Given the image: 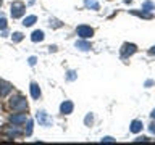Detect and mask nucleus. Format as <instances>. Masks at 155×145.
Returning <instances> with one entry per match:
<instances>
[{"mask_svg": "<svg viewBox=\"0 0 155 145\" xmlns=\"http://www.w3.org/2000/svg\"><path fill=\"white\" fill-rule=\"evenodd\" d=\"M10 106L16 111H26L28 110V102L21 95H13L12 98H10Z\"/></svg>", "mask_w": 155, "mask_h": 145, "instance_id": "1", "label": "nucleus"}, {"mask_svg": "<svg viewBox=\"0 0 155 145\" xmlns=\"http://www.w3.org/2000/svg\"><path fill=\"white\" fill-rule=\"evenodd\" d=\"M10 121H12L13 124H23L28 121V116L24 113H18V114H13L12 118H10Z\"/></svg>", "mask_w": 155, "mask_h": 145, "instance_id": "6", "label": "nucleus"}, {"mask_svg": "<svg viewBox=\"0 0 155 145\" xmlns=\"http://www.w3.org/2000/svg\"><path fill=\"white\" fill-rule=\"evenodd\" d=\"M10 90H12V85H10L8 82L0 81V97H5V95H7Z\"/></svg>", "mask_w": 155, "mask_h": 145, "instance_id": "9", "label": "nucleus"}, {"mask_svg": "<svg viewBox=\"0 0 155 145\" xmlns=\"http://www.w3.org/2000/svg\"><path fill=\"white\" fill-rule=\"evenodd\" d=\"M31 95H32V98H39V97H41V89H39V85L36 82L31 84Z\"/></svg>", "mask_w": 155, "mask_h": 145, "instance_id": "10", "label": "nucleus"}, {"mask_svg": "<svg viewBox=\"0 0 155 145\" xmlns=\"http://www.w3.org/2000/svg\"><path fill=\"white\" fill-rule=\"evenodd\" d=\"M102 142H113V139H111V137H105Z\"/></svg>", "mask_w": 155, "mask_h": 145, "instance_id": "23", "label": "nucleus"}, {"mask_svg": "<svg viewBox=\"0 0 155 145\" xmlns=\"http://www.w3.org/2000/svg\"><path fill=\"white\" fill-rule=\"evenodd\" d=\"M124 2H131V0H124Z\"/></svg>", "mask_w": 155, "mask_h": 145, "instance_id": "27", "label": "nucleus"}, {"mask_svg": "<svg viewBox=\"0 0 155 145\" xmlns=\"http://www.w3.org/2000/svg\"><path fill=\"white\" fill-rule=\"evenodd\" d=\"M76 32L81 39H89V37H92V34H94V29L91 26H78Z\"/></svg>", "mask_w": 155, "mask_h": 145, "instance_id": "4", "label": "nucleus"}, {"mask_svg": "<svg viewBox=\"0 0 155 145\" xmlns=\"http://www.w3.org/2000/svg\"><path fill=\"white\" fill-rule=\"evenodd\" d=\"M5 132L8 134V137H16V135H19V134H23L21 132V129H18L16 126H10V127H5Z\"/></svg>", "mask_w": 155, "mask_h": 145, "instance_id": "8", "label": "nucleus"}, {"mask_svg": "<svg viewBox=\"0 0 155 145\" xmlns=\"http://www.w3.org/2000/svg\"><path fill=\"white\" fill-rule=\"evenodd\" d=\"M76 47L78 48H81V50H91V44L89 42H86V40H78L76 42Z\"/></svg>", "mask_w": 155, "mask_h": 145, "instance_id": "13", "label": "nucleus"}, {"mask_svg": "<svg viewBox=\"0 0 155 145\" xmlns=\"http://www.w3.org/2000/svg\"><path fill=\"white\" fill-rule=\"evenodd\" d=\"M36 56H31V58H29V65H31V66H34V65H36Z\"/></svg>", "mask_w": 155, "mask_h": 145, "instance_id": "21", "label": "nucleus"}, {"mask_svg": "<svg viewBox=\"0 0 155 145\" xmlns=\"http://www.w3.org/2000/svg\"><path fill=\"white\" fill-rule=\"evenodd\" d=\"M89 123H92V116L87 114V116H86V124H89Z\"/></svg>", "mask_w": 155, "mask_h": 145, "instance_id": "22", "label": "nucleus"}, {"mask_svg": "<svg viewBox=\"0 0 155 145\" xmlns=\"http://www.w3.org/2000/svg\"><path fill=\"white\" fill-rule=\"evenodd\" d=\"M37 21V18L34 16V14H31V16H28V18H24V21H23V24L24 26H32L34 23Z\"/></svg>", "mask_w": 155, "mask_h": 145, "instance_id": "15", "label": "nucleus"}, {"mask_svg": "<svg viewBox=\"0 0 155 145\" xmlns=\"http://www.w3.org/2000/svg\"><path fill=\"white\" fill-rule=\"evenodd\" d=\"M74 77H76L74 71H70V72H68V81H74Z\"/></svg>", "mask_w": 155, "mask_h": 145, "instance_id": "20", "label": "nucleus"}, {"mask_svg": "<svg viewBox=\"0 0 155 145\" xmlns=\"http://www.w3.org/2000/svg\"><path fill=\"white\" fill-rule=\"evenodd\" d=\"M5 27H7V19L0 16V31H3Z\"/></svg>", "mask_w": 155, "mask_h": 145, "instance_id": "18", "label": "nucleus"}, {"mask_svg": "<svg viewBox=\"0 0 155 145\" xmlns=\"http://www.w3.org/2000/svg\"><path fill=\"white\" fill-rule=\"evenodd\" d=\"M139 130H142V123H140V121H133V123H131V132L137 134Z\"/></svg>", "mask_w": 155, "mask_h": 145, "instance_id": "11", "label": "nucleus"}, {"mask_svg": "<svg viewBox=\"0 0 155 145\" xmlns=\"http://www.w3.org/2000/svg\"><path fill=\"white\" fill-rule=\"evenodd\" d=\"M36 118H37V121H39V124L41 126H45V127H48V126H52V118L48 116L45 111H39V113L36 114Z\"/></svg>", "mask_w": 155, "mask_h": 145, "instance_id": "3", "label": "nucleus"}, {"mask_svg": "<svg viewBox=\"0 0 155 145\" xmlns=\"http://www.w3.org/2000/svg\"><path fill=\"white\" fill-rule=\"evenodd\" d=\"M13 40H15V42L23 40V34H21V32H15V34H13Z\"/></svg>", "mask_w": 155, "mask_h": 145, "instance_id": "17", "label": "nucleus"}, {"mask_svg": "<svg viewBox=\"0 0 155 145\" xmlns=\"http://www.w3.org/2000/svg\"><path fill=\"white\" fill-rule=\"evenodd\" d=\"M150 52H152V53H155V47H152V50H150Z\"/></svg>", "mask_w": 155, "mask_h": 145, "instance_id": "26", "label": "nucleus"}, {"mask_svg": "<svg viewBox=\"0 0 155 145\" xmlns=\"http://www.w3.org/2000/svg\"><path fill=\"white\" fill-rule=\"evenodd\" d=\"M73 108H74V105H73V102L66 100V102H63V103H61V106H60V111H61L63 114H70L71 111H73Z\"/></svg>", "mask_w": 155, "mask_h": 145, "instance_id": "7", "label": "nucleus"}, {"mask_svg": "<svg viewBox=\"0 0 155 145\" xmlns=\"http://www.w3.org/2000/svg\"><path fill=\"white\" fill-rule=\"evenodd\" d=\"M31 40H32V42H41V40H44V32H42V31H34L32 36H31Z\"/></svg>", "mask_w": 155, "mask_h": 145, "instance_id": "12", "label": "nucleus"}, {"mask_svg": "<svg viewBox=\"0 0 155 145\" xmlns=\"http://www.w3.org/2000/svg\"><path fill=\"white\" fill-rule=\"evenodd\" d=\"M152 118H153V119H155V110H153V111H152Z\"/></svg>", "mask_w": 155, "mask_h": 145, "instance_id": "25", "label": "nucleus"}, {"mask_svg": "<svg viewBox=\"0 0 155 145\" xmlns=\"http://www.w3.org/2000/svg\"><path fill=\"white\" fill-rule=\"evenodd\" d=\"M32 134V123L29 121L28 123V129H26V135H31Z\"/></svg>", "mask_w": 155, "mask_h": 145, "instance_id": "19", "label": "nucleus"}, {"mask_svg": "<svg viewBox=\"0 0 155 145\" xmlns=\"http://www.w3.org/2000/svg\"><path fill=\"white\" fill-rule=\"evenodd\" d=\"M134 52H136V45H134V44H124L123 50H121V56L126 58L128 55H133Z\"/></svg>", "mask_w": 155, "mask_h": 145, "instance_id": "5", "label": "nucleus"}, {"mask_svg": "<svg viewBox=\"0 0 155 145\" xmlns=\"http://www.w3.org/2000/svg\"><path fill=\"white\" fill-rule=\"evenodd\" d=\"M150 132H155V123H153L152 126H150Z\"/></svg>", "mask_w": 155, "mask_h": 145, "instance_id": "24", "label": "nucleus"}, {"mask_svg": "<svg viewBox=\"0 0 155 145\" xmlns=\"http://www.w3.org/2000/svg\"><path fill=\"white\" fill-rule=\"evenodd\" d=\"M142 10H147V11H150V10H155V5H153L152 2H149V0H147V2H144V3H142Z\"/></svg>", "mask_w": 155, "mask_h": 145, "instance_id": "16", "label": "nucleus"}, {"mask_svg": "<svg viewBox=\"0 0 155 145\" xmlns=\"http://www.w3.org/2000/svg\"><path fill=\"white\" fill-rule=\"evenodd\" d=\"M24 10H26V7H24L23 2H13L12 3V16L13 18H19L24 14Z\"/></svg>", "mask_w": 155, "mask_h": 145, "instance_id": "2", "label": "nucleus"}, {"mask_svg": "<svg viewBox=\"0 0 155 145\" xmlns=\"http://www.w3.org/2000/svg\"><path fill=\"white\" fill-rule=\"evenodd\" d=\"M84 5H86L87 8L99 10V3H97V0H84Z\"/></svg>", "mask_w": 155, "mask_h": 145, "instance_id": "14", "label": "nucleus"}, {"mask_svg": "<svg viewBox=\"0 0 155 145\" xmlns=\"http://www.w3.org/2000/svg\"><path fill=\"white\" fill-rule=\"evenodd\" d=\"M0 5H2V0H0Z\"/></svg>", "mask_w": 155, "mask_h": 145, "instance_id": "28", "label": "nucleus"}]
</instances>
